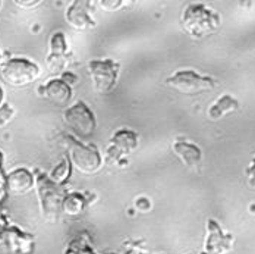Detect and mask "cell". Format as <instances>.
Returning <instances> with one entry per match:
<instances>
[{"mask_svg": "<svg viewBox=\"0 0 255 254\" xmlns=\"http://www.w3.org/2000/svg\"><path fill=\"white\" fill-rule=\"evenodd\" d=\"M35 187L40 202V212L47 224H56L62 215V204L68 196L63 185L54 184L49 175L41 171L35 172Z\"/></svg>", "mask_w": 255, "mask_h": 254, "instance_id": "obj_1", "label": "cell"}, {"mask_svg": "<svg viewBox=\"0 0 255 254\" xmlns=\"http://www.w3.org/2000/svg\"><path fill=\"white\" fill-rule=\"evenodd\" d=\"M182 26L191 38L201 40L219 29L220 18L204 4H189L182 13Z\"/></svg>", "mask_w": 255, "mask_h": 254, "instance_id": "obj_2", "label": "cell"}, {"mask_svg": "<svg viewBox=\"0 0 255 254\" xmlns=\"http://www.w3.org/2000/svg\"><path fill=\"white\" fill-rule=\"evenodd\" d=\"M63 143L68 149V157L72 166L84 175H93L102 168V156L93 146H85L71 135H63Z\"/></svg>", "mask_w": 255, "mask_h": 254, "instance_id": "obj_3", "label": "cell"}, {"mask_svg": "<svg viewBox=\"0 0 255 254\" xmlns=\"http://www.w3.org/2000/svg\"><path fill=\"white\" fill-rule=\"evenodd\" d=\"M166 85L185 96H198L213 91L216 81L208 76L198 75L194 71H180L166 79Z\"/></svg>", "mask_w": 255, "mask_h": 254, "instance_id": "obj_4", "label": "cell"}, {"mask_svg": "<svg viewBox=\"0 0 255 254\" xmlns=\"http://www.w3.org/2000/svg\"><path fill=\"white\" fill-rule=\"evenodd\" d=\"M40 75V68L22 57H15L9 59L3 66H1V78L4 82L10 87L21 88L32 84Z\"/></svg>", "mask_w": 255, "mask_h": 254, "instance_id": "obj_5", "label": "cell"}, {"mask_svg": "<svg viewBox=\"0 0 255 254\" xmlns=\"http://www.w3.org/2000/svg\"><path fill=\"white\" fill-rule=\"evenodd\" d=\"M63 121L79 138H88L96 131V116L91 109L82 102L68 107L63 113Z\"/></svg>", "mask_w": 255, "mask_h": 254, "instance_id": "obj_6", "label": "cell"}, {"mask_svg": "<svg viewBox=\"0 0 255 254\" xmlns=\"http://www.w3.org/2000/svg\"><path fill=\"white\" fill-rule=\"evenodd\" d=\"M88 74L91 76L94 90L100 94H107L115 88L119 74V63L109 59L91 60L88 63Z\"/></svg>", "mask_w": 255, "mask_h": 254, "instance_id": "obj_7", "label": "cell"}, {"mask_svg": "<svg viewBox=\"0 0 255 254\" xmlns=\"http://www.w3.org/2000/svg\"><path fill=\"white\" fill-rule=\"evenodd\" d=\"M34 252V237L16 227L0 231V254H31Z\"/></svg>", "mask_w": 255, "mask_h": 254, "instance_id": "obj_8", "label": "cell"}, {"mask_svg": "<svg viewBox=\"0 0 255 254\" xmlns=\"http://www.w3.org/2000/svg\"><path fill=\"white\" fill-rule=\"evenodd\" d=\"M138 149V135L133 131L121 129L113 134L110 144L106 150V159L109 163H119L130 153Z\"/></svg>", "mask_w": 255, "mask_h": 254, "instance_id": "obj_9", "label": "cell"}, {"mask_svg": "<svg viewBox=\"0 0 255 254\" xmlns=\"http://www.w3.org/2000/svg\"><path fill=\"white\" fill-rule=\"evenodd\" d=\"M233 237L230 234H225L216 221H207L204 254H228L233 249Z\"/></svg>", "mask_w": 255, "mask_h": 254, "instance_id": "obj_10", "label": "cell"}, {"mask_svg": "<svg viewBox=\"0 0 255 254\" xmlns=\"http://www.w3.org/2000/svg\"><path fill=\"white\" fill-rule=\"evenodd\" d=\"M38 94L56 107H65L72 99V87L66 84L62 78L51 79L46 85L40 87Z\"/></svg>", "mask_w": 255, "mask_h": 254, "instance_id": "obj_11", "label": "cell"}, {"mask_svg": "<svg viewBox=\"0 0 255 254\" xmlns=\"http://www.w3.org/2000/svg\"><path fill=\"white\" fill-rule=\"evenodd\" d=\"M90 1H82L77 0L74 1L65 15V19L68 22V25L77 31H85V29H91L96 26V22L93 21L91 15H90Z\"/></svg>", "mask_w": 255, "mask_h": 254, "instance_id": "obj_12", "label": "cell"}, {"mask_svg": "<svg viewBox=\"0 0 255 254\" xmlns=\"http://www.w3.org/2000/svg\"><path fill=\"white\" fill-rule=\"evenodd\" d=\"M35 185L34 175L25 169L19 168L6 175V191L12 196H25Z\"/></svg>", "mask_w": 255, "mask_h": 254, "instance_id": "obj_13", "label": "cell"}, {"mask_svg": "<svg viewBox=\"0 0 255 254\" xmlns=\"http://www.w3.org/2000/svg\"><path fill=\"white\" fill-rule=\"evenodd\" d=\"M172 150L188 169H191V171H198L200 169L203 154H201V150L195 144L188 143V141H176V143H173Z\"/></svg>", "mask_w": 255, "mask_h": 254, "instance_id": "obj_14", "label": "cell"}, {"mask_svg": "<svg viewBox=\"0 0 255 254\" xmlns=\"http://www.w3.org/2000/svg\"><path fill=\"white\" fill-rule=\"evenodd\" d=\"M90 200L81 193H71L65 197L62 204V213L68 218H78L84 213Z\"/></svg>", "mask_w": 255, "mask_h": 254, "instance_id": "obj_15", "label": "cell"}, {"mask_svg": "<svg viewBox=\"0 0 255 254\" xmlns=\"http://www.w3.org/2000/svg\"><path fill=\"white\" fill-rule=\"evenodd\" d=\"M239 109V103L236 99H233L232 96H222L217 102L214 103L210 109H208V118L211 121H219L222 118H225L226 115H229L232 112Z\"/></svg>", "mask_w": 255, "mask_h": 254, "instance_id": "obj_16", "label": "cell"}, {"mask_svg": "<svg viewBox=\"0 0 255 254\" xmlns=\"http://www.w3.org/2000/svg\"><path fill=\"white\" fill-rule=\"evenodd\" d=\"M71 174H72V163H71L69 157L65 156V157L62 159V162H60L59 165L54 166V169L51 171L49 178H50L54 184H57V185H65V184L68 182L69 177H71Z\"/></svg>", "mask_w": 255, "mask_h": 254, "instance_id": "obj_17", "label": "cell"}, {"mask_svg": "<svg viewBox=\"0 0 255 254\" xmlns=\"http://www.w3.org/2000/svg\"><path fill=\"white\" fill-rule=\"evenodd\" d=\"M53 57H66L68 56V44L63 32H54L50 38V54Z\"/></svg>", "mask_w": 255, "mask_h": 254, "instance_id": "obj_18", "label": "cell"}, {"mask_svg": "<svg viewBox=\"0 0 255 254\" xmlns=\"http://www.w3.org/2000/svg\"><path fill=\"white\" fill-rule=\"evenodd\" d=\"M46 65H47V69L49 72L56 75V74H60L65 66L68 65V56L66 57H53V56H47L46 59Z\"/></svg>", "mask_w": 255, "mask_h": 254, "instance_id": "obj_19", "label": "cell"}, {"mask_svg": "<svg viewBox=\"0 0 255 254\" xmlns=\"http://www.w3.org/2000/svg\"><path fill=\"white\" fill-rule=\"evenodd\" d=\"M65 254H96L93 252V249L90 247V246H87L85 243H82V241H72L69 246H68V249H66V252Z\"/></svg>", "mask_w": 255, "mask_h": 254, "instance_id": "obj_20", "label": "cell"}, {"mask_svg": "<svg viewBox=\"0 0 255 254\" xmlns=\"http://www.w3.org/2000/svg\"><path fill=\"white\" fill-rule=\"evenodd\" d=\"M15 116V110L10 104L7 103H3L0 106V128H4L9 125V122L13 119Z\"/></svg>", "mask_w": 255, "mask_h": 254, "instance_id": "obj_21", "label": "cell"}, {"mask_svg": "<svg viewBox=\"0 0 255 254\" xmlns=\"http://www.w3.org/2000/svg\"><path fill=\"white\" fill-rule=\"evenodd\" d=\"M125 3L127 1H124V0H99L97 1L99 7L106 10V12H116L121 7H124Z\"/></svg>", "mask_w": 255, "mask_h": 254, "instance_id": "obj_22", "label": "cell"}, {"mask_svg": "<svg viewBox=\"0 0 255 254\" xmlns=\"http://www.w3.org/2000/svg\"><path fill=\"white\" fill-rule=\"evenodd\" d=\"M247 182L251 188H255V157L253 159V162L250 163V166L247 168Z\"/></svg>", "mask_w": 255, "mask_h": 254, "instance_id": "obj_23", "label": "cell"}, {"mask_svg": "<svg viewBox=\"0 0 255 254\" xmlns=\"http://www.w3.org/2000/svg\"><path fill=\"white\" fill-rule=\"evenodd\" d=\"M13 3L21 9H34L41 4V0H15Z\"/></svg>", "mask_w": 255, "mask_h": 254, "instance_id": "obj_24", "label": "cell"}, {"mask_svg": "<svg viewBox=\"0 0 255 254\" xmlns=\"http://www.w3.org/2000/svg\"><path fill=\"white\" fill-rule=\"evenodd\" d=\"M136 209H139V210H142V212H148V210L151 209V203H150V200L145 199V197L138 199V200H136Z\"/></svg>", "mask_w": 255, "mask_h": 254, "instance_id": "obj_25", "label": "cell"}, {"mask_svg": "<svg viewBox=\"0 0 255 254\" xmlns=\"http://www.w3.org/2000/svg\"><path fill=\"white\" fill-rule=\"evenodd\" d=\"M62 79L66 82V84H69L71 87H72V84L77 81V78H75V75L74 74H63V76H62Z\"/></svg>", "mask_w": 255, "mask_h": 254, "instance_id": "obj_26", "label": "cell"}, {"mask_svg": "<svg viewBox=\"0 0 255 254\" xmlns=\"http://www.w3.org/2000/svg\"><path fill=\"white\" fill-rule=\"evenodd\" d=\"M0 174H3V160H1V153H0Z\"/></svg>", "mask_w": 255, "mask_h": 254, "instance_id": "obj_27", "label": "cell"}, {"mask_svg": "<svg viewBox=\"0 0 255 254\" xmlns=\"http://www.w3.org/2000/svg\"><path fill=\"white\" fill-rule=\"evenodd\" d=\"M3 90H1V87H0V106H1V103H3Z\"/></svg>", "mask_w": 255, "mask_h": 254, "instance_id": "obj_28", "label": "cell"}, {"mask_svg": "<svg viewBox=\"0 0 255 254\" xmlns=\"http://www.w3.org/2000/svg\"><path fill=\"white\" fill-rule=\"evenodd\" d=\"M0 62H1V54H0Z\"/></svg>", "mask_w": 255, "mask_h": 254, "instance_id": "obj_29", "label": "cell"}, {"mask_svg": "<svg viewBox=\"0 0 255 254\" xmlns=\"http://www.w3.org/2000/svg\"><path fill=\"white\" fill-rule=\"evenodd\" d=\"M1 4H3V3H1V1H0V7H1Z\"/></svg>", "mask_w": 255, "mask_h": 254, "instance_id": "obj_30", "label": "cell"}]
</instances>
